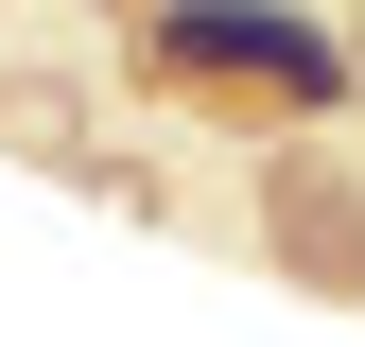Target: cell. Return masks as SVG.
Returning a JSON list of instances; mask_svg holds the SVG:
<instances>
[{"label":"cell","instance_id":"2","mask_svg":"<svg viewBox=\"0 0 365 347\" xmlns=\"http://www.w3.org/2000/svg\"><path fill=\"white\" fill-rule=\"evenodd\" d=\"M279 260L365 278V191H348V174H279Z\"/></svg>","mask_w":365,"mask_h":347},{"label":"cell","instance_id":"1","mask_svg":"<svg viewBox=\"0 0 365 347\" xmlns=\"http://www.w3.org/2000/svg\"><path fill=\"white\" fill-rule=\"evenodd\" d=\"M157 87H279V105H331V87H365L331 35H296V18H261V0H192V18L157 35Z\"/></svg>","mask_w":365,"mask_h":347}]
</instances>
